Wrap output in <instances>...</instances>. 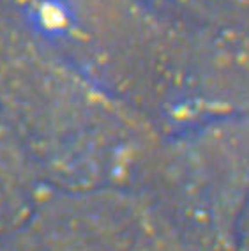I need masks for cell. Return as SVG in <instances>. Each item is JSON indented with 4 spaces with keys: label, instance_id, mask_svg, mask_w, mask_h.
Wrapping results in <instances>:
<instances>
[{
    "label": "cell",
    "instance_id": "obj_1",
    "mask_svg": "<svg viewBox=\"0 0 249 251\" xmlns=\"http://www.w3.org/2000/svg\"><path fill=\"white\" fill-rule=\"evenodd\" d=\"M152 2L195 27L249 30V0H152Z\"/></svg>",
    "mask_w": 249,
    "mask_h": 251
}]
</instances>
